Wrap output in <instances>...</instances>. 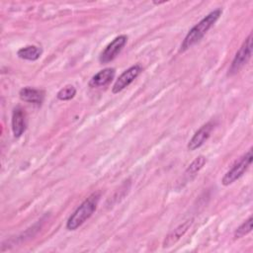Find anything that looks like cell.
I'll return each mask as SVG.
<instances>
[{
    "mask_svg": "<svg viewBox=\"0 0 253 253\" xmlns=\"http://www.w3.org/2000/svg\"><path fill=\"white\" fill-rule=\"evenodd\" d=\"M19 96H20V99L24 102L41 106L44 98V92L42 90L32 88V87H24L20 90Z\"/></svg>",
    "mask_w": 253,
    "mask_h": 253,
    "instance_id": "cell-11",
    "label": "cell"
},
{
    "mask_svg": "<svg viewBox=\"0 0 253 253\" xmlns=\"http://www.w3.org/2000/svg\"><path fill=\"white\" fill-rule=\"evenodd\" d=\"M127 37L126 35H120L116 37L100 53L99 61L101 63H108L114 60L117 55L122 51L124 46L126 44Z\"/></svg>",
    "mask_w": 253,
    "mask_h": 253,
    "instance_id": "cell-5",
    "label": "cell"
},
{
    "mask_svg": "<svg viewBox=\"0 0 253 253\" xmlns=\"http://www.w3.org/2000/svg\"><path fill=\"white\" fill-rule=\"evenodd\" d=\"M141 71H142V67L139 64H134L129 68H127L126 70H125L113 85L112 92L114 94H117L123 91L126 87H127L131 82L134 81V79L140 74Z\"/></svg>",
    "mask_w": 253,
    "mask_h": 253,
    "instance_id": "cell-6",
    "label": "cell"
},
{
    "mask_svg": "<svg viewBox=\"0 0 253 253\" xmlns=\"http://www.w3.org/2000/svg\"><path fill=\"white\" fill-rule=\"evenodd\" d=\"M193 223V219H188L186 221H184L183 223L179 224L175 229H173L171 232H169V234L165 237L164 241H163V247H170L172 245H174L176 242H178L183 236L184 234L188 231V229L190 228V226Z\"/></svg>",
    "mask_w": 253,
    "mask_h": 253,
    "instance_id": "cell-10",
    "label": "cell"
},
{
    "mask_svg": "<svg viewBox=\"0 0 253 253\" xmlns=\"http://www.w3.org/2000/svg\"><path fill=\"white\" fill-rule=\"evenodd\" d=\"M252 54V34H250L246 40L243 42L242 45L239 47L235 53L231 64L228 68L227 75L232 76L236 74L250 59Z\"/></svg>",
    "mask_w": 253,
    "mask_h": 253,
    "instance_id": "cell-3",
    "label": "cell"
},
{
    "mask_svg": "<svg viewBox=\"0 0 253 253\" xmlns=\"http://www.w3.org/2000/svg\"><path fill=\"white\" fill-rule=\"evenodd\" d=\"M75 94H76L75 87L73 85H67L57 92L56 98L60 101H68V100H71L75 96Z\"/></svg>",
    "mask_w": 253,
    "mask_h": 253,
    "instance_id": "cell-15",
    "label": "cell"
},
{
    "mask_svg": "<svg viewBox=\"0 0 253 253\" xmlns=\"http://www.w3.org/2000/svg\"><path fill=\"white\" fill-rule=\"evenodd\" d=\"M12 131L15 137H20L26 130L27 122L24 110L18 106L12 112Z\"/></svg>",
    "mask_w": 253,
    "mask_h": 253,
    "instance_id": "cell-8",
    "label": "cell"
},
{
    "mask_svg": "<svg viewBox=\"0 0 253 253\" xmlns=\"http://www.w3.org/2000/svg\"><path fill=\"white\" fill-rule=\"evenodd\" d=\"M252 216H249L248 219H246L243 223H241L234 231V238H242L243 236L247 235L252 230Z\"/></svg>",
    "mask_w": 253,
    "mask_h": 253,
    "instance_id": "cell-14",
    "label": "cell"
},
{
    "mask_svg": "<svg viewBox=\"0 0 253 253\" xmlns=\"http://www.w3.org/2000/svg\"><path fill=\"white\" fill-rule=\"evenodd\" d=\"M252 149H249L240 159L238 162H236L222 177L221 183L224 186H228L238 180L245 171L249 168L252 162Z\"/></svg>",
    "mask_w": 253,
    "mask_h": 253,
    "instance_id": "cell-4",
    "label": "cell"
},
{
    "mask_svg": "<svg viewBox=\"0 0 253 253\" xmlns=\"http://www.w3.org/2000/svg\"><path fill=\"white\" fill-rule=\"evenodd\" d=\"M116 70L112 67H107L97 72L89 81V86L92 88H99L108 85L115 77Z\"/></svg>",
    "mask_w": 253,
    "mask_h": 253,
    "instance_id": "cell-9",
    "label": "cell"
},
{
    "mask_svg": "<svg viewBox=\"0 0 253 253\" xmlns=\"http://www.w3.org/2000/svg\"><path fill=\"white\" fill-rule=\"evenodd\" d=\"M101 194L100 192L92 193L81 205L71 213L66 221V228L68 230H75L81 226L90 216L94 213L97 209Z\"/></svg>",
    "mask_w": 253,
    "mask_h": 253,
    "instance_id": "cell-2",
    "label": "cell"
},
{
    "mask_svg": "<svg viewBox=\"0 0 253 253\" xmlns=\"http://www.w3.org/2000/svg\"><path fill=\"white\" fill-rule=\"evenodd\" d=\"M42 54V47L37 46V45H26V46L21 47L17 51V55L20 58L30 60V61L38 60Z\"/></svg>",
    "mask_w": 253,
    "mask_h": 253,
    "instance_id": "cell-13",
    "label": "cell"
},
{
    "mask_svg": "<svg viewBox=\"0 0 253 253\" xmlns=\"http://www.w3.org/2000/svg\"><path fill=\"white\" fill-rule=\"evenodd\" d=\"M206 162H207V159L205 156L200 155V156L196 157L192 161V163L187 167V169L185 170L184 175H183V181L185 183L192 181L196 177V175L200 172V170L204 167Z\"/></svg>",
    "mask_w": 253,
    "mask_h": 253,
    "instance_id": "cell-12",
    "label": "cell"
},
{
    "mask_svg": "<svg viewBox=\"0 0 253 253\" xmlns=\"http://www.w3.org/2000/svg\"><path fill=\"white\" fill-rule=\"evenodd\" d=\"M221 9H215L209 13L206 17H204L198 24H196L186 35L185 39L183 40L181 46H180V52H184L190 47H192L194 44H196L198 42H200L204 36L207 34V32L215 24V22L218 20V18L221 15Z\"/></svg>",
    "mask_w": 253,
    "mask_h": 253,
    "instance_id": "cell-1",
    "label": "cell"
},
{
    "mask_svg": "<svg viewBox=\"0 0 253 253\" xmlns=\"http://www.w3.org/2000/svg\"><path fill=\"white\" fill-rule=\"evenodd\" d=\"M213 126H214V124L212 122H209V123L203 125L194 133L192 138L189 140L188 145H187L188 149L193 151V150H196L197 148L201 147L206 142V140L210 137L211 132V130L213 128Z\"/></svg>",
    "mask_w": 253,
    "mask_h": 253,
    "instance_id": "cell-7",
    "label": "cell"
}]
</instances>
